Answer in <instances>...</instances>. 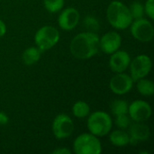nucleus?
Segmentation results:
<instances>
[{"label":"nucleus","mask_w":154,"mask_h":154,"mask_svg":"<svg viewBox=\"0 0 154 154\" xmlns=\"http://www.w3.org/2000/svg\"><path fill=\"white\" fill-rule=\"evenodd\" d=\"M99 48V37L96 32H86L76 35L70 42L71 54L79 60H88L95 56Z\"/></svg>","instance_id":"1"},{"label":"nucleus","mask_w":154,"mask_h":154,"mask_svg":"<svg viewBox=\"0 0 154 154\" xmlns=\"http://www.w3.org/2000/svg\"><path fill=\"white\" fill-rule=\"evenodd\" d=\"M106 17L109 23L116 29L124 30L133 23V17L129 7L120 1H113L106 10Z\"/></svg>","instance_id":"2"},{"label":"nucleus","mask_w":154,"mask_h":154,"mask_svg":"<svg viewBox=\"0 0 154 154\" xmlns=\"http://www.w3.org/2000/svg\"><path fill=\"white\" fill-rule=\"evenodd\" d=\"M88 128L96 136H105L112 129V119L110 116L103 111L91 114L88 119Z\"/></svg>","instance_id":"3"},{"label":"nucleus","mask_w":154,"mask_h":154,"mask_svg":"<svg viewBox=\"0 0 154 154\" xmlns=\"http://www.w3.org/2000/svg\"><path fill=\"white\" fill-rule=\"evenodd\" d=\"M73 151L77 154H100L102 146L97 136L92 134H83L74 141Z\"/></svg>","instance_id":"4"},{"label":"nucleus","mask_w":154,"mask_h":154,"mask_svg":"<svg viewBox=\"0 0 154 154\" xmlns=\"http://www.w3.org/2000/svg\"><path fill=\"white\" fill-rule=\"evenodd\" d=\"M60 40L59 31L51 26L46 25L40 28L34 36L35 44L41 51H44L54 47Z\"/></svg>","instance_id":"5"},{"label":"nucleus","mask_w":154,"mask_h":154,"mask_svg":"<svg viewBox=\"0 0 154 154\" xmlns=\"http://www.w3.org/2000/svg\"><path fill=\"white\" fill-rule=\"evenodd\" d=\"M131 32L133 36L140 42H151L154 36L153 25L147 19H136L131 23Z\"/></svg>","instance_id":"6"},{"label":"nucleus","mask_w":154,"mask_h":154,"mask_svg":"<svg viewBox=\"0 0 154 154\" xmlns=\"http://www.w3.org/2000/svg\"><path fill=\"white\" fill-rule=\"evenodd\" d=\"M131 77L134 81H137L145 78L152 69V60L149 56L142 54L135 57L132 62H130Z\"/></svg>","instance_id":"7"},{"label":"nucleus","mask_w":154,"mask_h":154,"mask_svg":"<svg viewBox=\"0 0 154 154\" xmlns=\"http://www.w3.org/2000/svg\"><path fill=\"white\" fill-rule=\"evenodd\" d=\"M74 123L72 119L65 115H58L52 123V132L57 139H65L69 137L74 131Z\"/></svg>","instance_id":"8"},{"label":"nucleus","mask_w":154,"mask_h":154,"mask_svg":"<svg viewBox=\"0 0 154 154\" xmlns=\"http://www.w3.org/2000/svg\"><path fill=\"white\" fill-rule=\"evenodd\" d=\"M128 114L135 122H144L152 116L151 106L143 100H135L128 106Z\"/></svg>","instance_id":"9"},{"label":"nucleus","mask_w":154,"mask_h":154,"mask_svg":"<svg viewBox=\"0 0 154 154\" xmlns=\"http://www.w3.org/2000/svg\"><path fill=\"white\" fill-rule=\"evenodd\" d=\"M134 86V80L131 76L121 72L116 73L115 75L110 82H109V88L116 95H124L128 93Z\"/></svg>","instance_id":"10"},{"label":"nucleus","mask_w":154,"mask_h":154,"mask_svg":"<svg viewBox=\"0 0 154 154\" xmlns=\"http://www.w3.org/2000/svg\"><path fill=\"white\" fill-rule=\"evenodd\" d=\"M79 13L74 7H68L64 9L58 18L59 26L62 30L70 31L74 29L79 22Z\"/></svg>","instance_id":"11"},{"label":"nucleus","mask_w":154,"mask_h":154,"mask_svg":"<svg viewBox=\"0 0 154 154\" xmlns=\"http://www.w3.org/2000/svg\"><path fill=\"white\" fill-rule=\"evenodd\" d=\"M121 43V35L116 32H108L99 39V47L106 54H112L118 51Z\"/></svg>","instance_id":"12"},{"label":"nucleus","mask_w":154,"mask_h":154,"mask_svg":"<svg viewBox=\"0 0 154 154\" xmlns=\"http://www.w3.org/2000/svg\"><path fill=\"white\" fill-rule=\"evenodd\" d=\"M131 57L128 52L125 51H116L111 54L109 60V67L112 71L116 73L125 72L129 67Z\"/></svg>","instance_id":"13"},{"label":"nucleus","mask_w":154,"mask_h":154,"mask_svg":"<svg viewBox=\"0 0 154 154\" xmlns=\"http://www.w3.org/2000/svg\"><path fill=\"white\" fill-rule=\"evenodd\" d=\"M130 143L136 144L139 142L147 141L150 137V129L143 122H136L129 129Z\"/></svg>","instance_id":"14"},{"label":"nucleus","mask_w":154,"mask_h":154,"mask_svg":"<svg viewBox=\"0 0 154 154\" xmlns=\"http://www.w3.org/2000/svg\"><path fill=\"white\" fill-rule=\"evenodd\" d=\"M110 142L118 147H123L130 143V136L127 133L122 130H116L111 133L109 136Z\"/></svg>","instance_id":"15"},{"label":"nucleus","mask_w":154,"mask_h":154,"mask_svg":"<svg viewBox=\"0 0 154 154\" xmlns=\"http://www.w3.org/2000/svg\"><path fill=\"white\" fill-rule=\"evenodd\" d=\"M41 51L36 47H30L27 48L22 55V59L24 64L26 65H32L36 63L41 59Z\"/></svg>","instance_id":"16"},{"label":"nucleus","mask_w":154,"mask_h":154,"mask_svg":"<svg viewBox=\"0 0 154 154\" xmlns=\"http://www.w3.org/2000/svg\"><path fill=\"white\" fill-rule=\"evenodd\" d=\"M137 81V90L140 94L146 97H151L153 95L154 85L152 80L143 78Z\"/></svg>","instance_id":"17"},{"label":"nucleus","mask_w":154,"mask_h":154,"mask_svg":"<svg viewBox=\"0 0 154 154\" xmlns=\"http://www.w3.org/2000/svg\"><path fill=\"white\" fill-rule=\"evenodd\" d=\"M90 107L85 101H78L72 106V113L78 118H84L89 115Z\"/></svg>","instance_id":"18"},{"label":"nucleus","mask_w":154,"mask_h":154,"mask_svg":"<svg viewBox=\"0 0 154 154\" xmlns=\"http://www.w3.org/2000/svg\"><path fill=\"white\" fill-rule=\"evenodd\" d=\"M111 111L115 116L128 114V104L125 100L117 99L111 104Z\"/></svg>","instance_id":"19"},{"label":"nucleus","mask_w":154,"mask_h":154,"mask_svg":"<svg viewBox=\"0 0 154 154\" xmlns=\"http://www.w3.org/2000/svg\"><path fill=\"white\" fill-rule=\"evenodd\" d=\"M44 6L50 13L59 12L64 5V0H43Z\"/></svg>","instance_id":"20"},{"label":"nucleus","mask_w":154,"mask_h":154,"mask_svg":"<svg viewBox=\"0 0 154 154\" xmlns=\"http://www.w3.org/2000/svg\"><path fill=\"white\" fill-rule=\"evenodd\" d=\"M133 19H140L143 17L144 14V6L140 2H134L129 7Z\"/></svg>","instance_id":"21"},{"label":"nucleus","mask_w":154,"mask_h":154,"mask_svg":"<svg viewBox=\"0 0 154 154\" xmlns=\"http://www.w3.org/2000/svg\"><path fill=\"white\" fill-rule=\"evenodd\" d=\"M84 25L87 28L88 32H97L99 30V22L97 18H95L94 16L88 15L86 16V18L84 19Z\"/></svg>","instance_id":"22"},{"label":"nucleus","mask_w":154,"mask_h":154,"mask_svg":"<svg viewBox=\"0 0 154 154\" xmlns=\"http://www.w3.org/2000/svg\"><path fill=\"white\" fill-rule=\"evenodd\" d=\"M130 116H127V114L125 115H119L116 116V125L121 128V129H126L129 127L131 124Z\"/></svg>","instance_id":"23"},{"label":"nucleus","mask_w":154,"mask_h":154,"mask_svg":"<svg viewBox=\"0 0 154 154\" xmlns=\"http://www.w3.org/2000/svg\"><path fill=\"white\" fill-rule=\"evenodd\" d=\"M144 12L147 14V15L151 19H154V0L146 1L145 6H144Z\"/></svg>","instance_id":"24"},{"label":"nucleus","mask_w":154,"mask_h":154,"mask_svg":"<svg viewBox=\"0 0 154 154\" xmlns=\"http://www.w3.org/2000/svg\"><path fill=\"white\" fill-rule=\"evenodd\" d=\"M9 122V118L4 112L0 111V125H5Z\"/></svg>","instance_id":"25"},{"label":"nucleus","mask_w":154,"mask_h":154,"mask_svg":"<svg viewBox=\"0 0 154 154\" xmlns=\"http://www.w3.org/2000/svg\"><path fill=\"white\" fill-rule=\"evenodd\" d=\"M54 154H71V152L67 148H59L52 152Z\"/></svg>","instance_id":"26"},{"label":"nucleus","mask_w":154,"mask_h":154,"mask_svg":"<svg viewBox=\"0 0 154 154\" xmlns=\"http://www.w3.org/2000/svg\"><path fill=\"white\" fill-rule=\"evenodd\" d=\"M6 32V27H5V23L0 20V37L4 36Z\"/></svg>","instance_id":"27"}]
</instances>
